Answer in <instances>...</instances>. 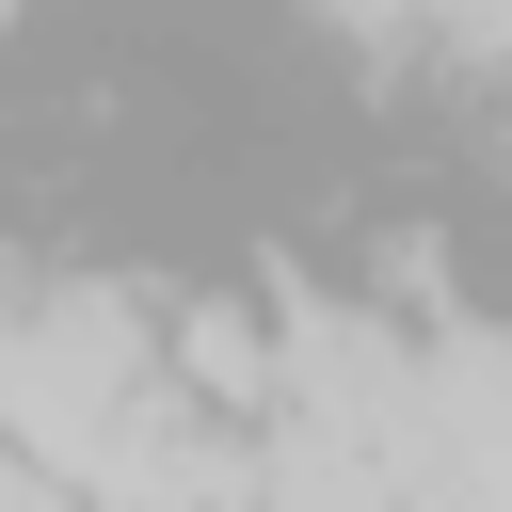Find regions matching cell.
I'll return each mask as SVG.
<instances>
[{"mask_svg":"<svg viewBox=\"0 0 512 512\" xmlns=\"http://www.w3.org/2000/svg\"><path fill=\"white\" fill-rule=\"evenodd\" d=\"M160 400H176V384H160V320H144V304H112V288H48V304L0 320V448L48 464L64 496H96V480L144 448Z\"/></svg>","mask_w":512,"mask_h":512,"instance_id":"obj_1","label":"cell"},{"mask_svg":"<svg viewBox=\"0 0 512 512\" xmlns=\"http://www.w3.org/2000/svg\"><path fill=\"white\" fill-rule=\"evenodd\" d=\"M0 16H16V0H0Z\"/></svg>","mask_w":512,"mask_h":512,"instance_id":"obj_2","label":"cell"}]
</instances>
